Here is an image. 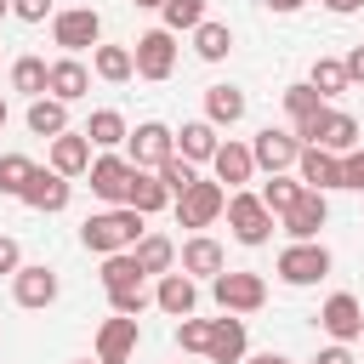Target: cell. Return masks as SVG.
I'll return each mask as SVG.
<instances>
[{"mask_svg":"<svg viewBox=\"0 0 364 364\" xmlns=\"http://www.w3.org/2000/svg\"><path fill=\"white\" fill-rule=\"evenodd\" d=\"M46 91H51L57 102H80V97L91 91V68H85L80 57H57V63H46Z\"/></svg>","mask_w":364,"mask_h":364,"instance_id":"cell-20","label":"cell"},{"mask_svg":"<svg viewBox=\"0 0 364 364\" xmlns=\"http://www.w3.org/2000/svg\"><path fill=\"white\" fill-rule=\"evenodd\" d=\"M28 131L46 136V142L63 136V131H68V102H57V97H34V102H28Z\"/></svg>","mask_w":364,"mask_h":364,"instance_id":"cell-28","label":"cell"},{"mask_svg":"<svg viewBox=\"0 0 364 364\" xmlns=\"http://www.w3.org/2000/svg\"><path fill=\"white\" fill-rule=\"evenodd\" d=\"M57 6L51 0H11V17H23V23H46Z\"/></svg>","mask_w":364,"mask_h":364,"instance_id":"cell-43","label":"cell"},{"mask_svg":"<svg viewBox=\"0 0 364 364\" xmlns=\"http://www.w3.org/2000/svg\"><path fill=\"white\" fill-rule=\"evenodd\" d=\"M205 341H210V318H193V313H188V318L176 324V347H182V353H205Z\"/></svg>","mask_w":364,"mask_h":364,"instance_id":"cell-41","label":"cell"},{"mask_svg":"<svg viewBox=\"0 0 364 364\" xmlns=\"http://www.w3.org/2000/svg\"><path fill=\"white\" fill-rule=\"evenodd\" d=\"M136 341H142V324L136 318H125V313L102 318V330H97V364H131Z\"/></svg>","mask_w":364,"mask_h":364,"instance_id":"cell-17","label":"cell"},{"mask_svg":"<svg viewBox=\"0 0 364 364\" xmlns=\"http://www.w3.org/2000/svg\"><path fill=\"white\" fill-rule=\"evenodd\" d=\"M318 108H324V97H318L307 80H301V85H284V114H290V131H296V125H307Z\"/></svg>","mask_w":364,"mask_h":364,"instance_id":"cell-34","label":"cell"},{"mask_svg":"<svg viewBox=\"0 0 364 364\" xmlns=\"http://www.w3.org/2000/svg\"><path fill=\"white\" fill-rule=\"evenodd\" d=\"M125 205H131V210H142V216H154V210H165V205H171V188L159 182V171H136V165H131Z\"/></svg>","mask_w":364,"mask_h":364,"instance_id":"cell-24","label":"cell"},{"mask_svg":"<svg viewBox=\"0 0 364 364\" xmlns=\"http://www.w3.org/2000/svg\"><path fill=\"white\" fill-rule=\"evenodd\" d=\"M148 216L142 210H131V205H108V210H97V216H85L80 222V245L91 250V256H114V250H131L148 228H142Z\"/></svg>","mask_w":364,"mask_h":364,"instance_id":"cell-1","label":"cell"},{"mask_svg":"<svg viewBox=\"0 0 364 364\" xmlns=\"http://www.w3.org/2000/svg\"><path fill=\"white\" fill-rule=\"evenodd\" d=\"M136 6H142V11H159V0H136Z\"/></svg>","mask_w":364,"mask_h":364,"instance_id":"cell-50","label":"cell"},{"mask_svg":"<svg viewBox=\"0 0 364 364\" xmlns=\"http://www.w3.org/2000/svg\"><path fill=\"white\" fill-rule=\"evenodd\" d=\"M148 301H154V296H148L142 284H119V290H108V307H114V313H125V318L148 313Z\"/></svg>","mask_w":364,"mask_h":364,"instance_id":"cell-39","label":"cell"},{"mask_svg":"<svg viewBox=\"0 0 364 364\" xmlns=\"http://www.w3.org/2000/svg\"><path fill=\"white\" fill-rule=\"evenodd\" d=\"M171 205H176V222H182V228H210V222L222 216V205H228V188H222L216 176H193Z\"/></svg>","mask_w":364,"mask_h":364,"instance_id":"cell-4","label":"cell"},{"mask_svg":"<svg viewBox=\"0 0 364 364\" xmlns=\"http://www.w3.org/2000/svg\"><path fill=\"white\" fill-rule=\"evenodd\" d=\"M296 193H301V176H284V171H273V176L262 182V205H267L273 216H284V210L296 205Z\"/></svg>","mask_w":364,"mask_h":364,"instance_id":"cell-35","label":"cell"},{"mask_svg":"<svg viewBox=\"0 0 364 364\" xmlns=\"http://www.w3.org/2000/svg\"><path fill=\"white\" fill-rule=\"evenodd\" d=\"M318 330H324L330 341H358V336H364V307H358V296H353V290H336V296L318 307Z\"/></svg>","mask_w":364,"mask_h":364,"instance_id":"cell-14","label":"cell"},{"mask_svg":"<svg viewBox=\"0 0 364 364\" xmlns=\"http://www.w3.org/2000/svg\"><path fill=\"white\" fill-rule=\"evenodd\" d=\"M85 176H91V193L102 205H125V188H131V159L125 154H97L85 165Z\"/></svg>","mask_w":364,"mask_h":364,"instance_id":"cell-15","label":"cell"},{"mask_svg":"<svg viewBox=\"0 0 364 364\" xmlns=\"http://www.w3.org/2000/svg\"><path fill=\"white\" fill-rule=\"evenodd\" d=\"M307 85L330 102V97H341V91H347V68H341L336 57H318V63H313V74H307Z\"/></svg>","mask_w":364,"mask_h":364,"instance_id":"cell-36","label":"cell"},{"mask_svg":"<svg viewBox=\"0 0 364 364\" xmlns=\"http://www.w3.org/2000/svg\"><path fill=\"white\" fill-rule=\"evenodd\" d=\"M91 74L97 80H108V85H125L131 74H136V63H131V46H91Z\"/></svg>","mask_w":364,"mask_h":364,"instance_id":"cell-26","label":"cell"},{"mask_svg":"<svg viewBox=\"0 0 364 364\" xmlns=\"http://www.w3.org/2000/svg\"><path fill=\"white\" fill-rule=\"evenodd\" d=\"M131 63H136L142 80H171V68H176V34H171V28H148V34H136Z\"/></svg>","mask_w":364,"mask_h":364,"instance_id":"cell-10","label":"cell"},{"mask_svg":"<svg viewBox=\"0 0 364 364\" xmlns=\"http://www.w3.org/2000/svg\"><path fill=\"white\" fill-rule=\"evenodd\" d=\"M85 136H91V148H119V142L131 136V125H125L119 108H97V114L85 119Z\"/></svg>","mask_w":364,"mask_h":364,"instance_id":"cell-30","label":"cell"},{"mask_svg":"<svg viewBox=\"0 0 364 364\" xmlns=\"http://www.w3.org/2000/svg\"><path fill=\"white\" fill-rule=\"evenodd\" d=\"M176 262H182V273H188V279H216V273L228 267V256H222V245H216L210 233H193V239L182 245V256H176Z\"/></svg>","mask_w":364,"mask_h":364,"instance_id":"cell-22","label":"cell"},{"mask_svg":"<svg viewBox=\"0 0 364 364\" xmlns=\"http://www.w3.org/2000/svg\"><path fill=\"white\" fill-rule=\"evenodd\" d=\"M6 114H11V108H6V97H0V125H6Z\"/></svg>","mask_w":364,"mask_h":364,"instance_id":"cell-51","label":"cell"},{"mask_svg":"<svg viewBox=\"0 0 364 364\" xmlns=\"http://www.w3.org/2000/svg\"><path fill=\"white\" fill-rule=\"evenodd\" d=\"M341 188H358L364 193V148H347L341 154Z\"/></svg>","mask_w":364,"mask_h":364,"instance_id":"cell-42","label":"cell"},{"mask_svg":"<svg viewBox=\"0 0 364 364\" xmlns=\"http://www.w3.org/2000/svg\"><path fill=\"white\" fill-rule=\"evenodd\" d=\"M205 119L222 131V125H239L245 119V91L239 85H205Z\"/></svg>","mask_w":364,"mask_h":364,"instance_id":"cell-27","label":"cell"},{"mask_svg":"<svg viewBox=\"0 0 364 364\" xmlns=\"http://www.w3.org/2000/svg\"><path fill=\"white\" fill-rule=\"evenodd\" d=\"M11 91L46 97V63H40V57H17V63H11Z\"/></svg>","mask_w":364,"mask_h":364,"instance_id":"cell-37","label":"cell"},{"mask_svg":"<svg viewBox=\"0 0 364 364\" xmlns=\"http://www.w3.org/2000/svg\"><path fill=\"white\" fill-rule=\"evenodd\" d=\"M239 364H290V358H284V353H245Z\"/></svg>","mask_w":364,"mask_h":364,"instance_id":"cell-48","label":"cell"},{"mask_svg":"<svg viewBox=\"0 0 364 364\" xmlns=\"http://www.w3.org/2000/svg\"><path fill=\"white\" fill-rule=\"evenodd\" d=\"M210 171H216V182L233 193V188H245L250 176H256V159H250V142H216V154H210Z\"/></svg>","mask_w":364,"mask_h":364,"instance_id":"cell-18","label":"cell"},{"mask_svg":"<svg viewBox=\"0 0 364 364\" xmlns=\"http://www.w3.org/2000/svg\"><path fill=\"white\" fill-rule=\"evenodd\" d=\"M171 154H176V131L159 125V119H142V125L125 136V159H131L136 171H159Z\"/></svg>","mask_w":364,"mask_h":364,"instance_id":"cell-8","label":"cell"},{"mask_svg":"<svg viewBox=\"0 0 364 364\" xmlns=\"http://www.w3.org/2000/svg\"><path fill=\"white\" fill-rule=\"evenodd\" d=\"M51 40L63 46V57H80L85 46L102 40V17L91 6H68V11H51Z\"/></svg>","mask_w":364,"mask_h":364,"instance_id":"cell-7","label":"cell"},{"mask_svg":"<svg viewBox=\"0 0 364 364\" xmlns=\"http://www.w3.org/2000/svg\"><path fill=\"white\" fill-rule=\"evenodd\" d=\"M324 222H330V193H318V188H301L296 205L279 216V228H284L290 239H318Z\"/></svg>","mask_w":364,"mask_h":364,"instance_id":"cell-13","label":"cell"},{"mask_svg":"<svg viewBox=\"0 0 364 364\" xmlns=\"http://www.w3.org/2000/svg\"><path fill=\"white\" fill-rule=\"evenodd\" d=\"M296 176H301V188L336 193V188H341V154H330V148H301V154H296Z\"/></svg>","mask_w":364,"mask_h":364,"instance_id":"cell-19","label":"cell"},{"mask_svg":"<svg viewBox=\"0 0 364 364\" xmlns=\"http://www.w3.org/2000/svg\"><path fill=\"white\" fill-rule=\"evenodd\" d=\"M210 296H216L222 313H256L267 301V279L262 273H245V267H222L210 279Z\"/></svg>","mask_w":364,"mask_h":364,"instance_id":"cell-5","label":"cell"},{"mask_svg":"<svg viewBox=\"0 0 364 364\" xmlns=\"http://www.w3.org/2000/svg\"><path fill=\"white\" fill-rule=\"evenodd\" d=\"M245 353H250V330H245V318H239V313H222V318H210L205 358H210V364H239Z\"/></svg>","mask_w":364,"mask_h":364,"instance_id":"cell-16","label":"cell"},{"mask_svg":"<svg viewBox=\"0 0 364 364\" xmlns=\"http://www.w3.org/2000/svg\"><path fill=\"white\" fill-rule=\"evenodd\" d=\"M216 125L210 119H188L182 131H176V154L188 159V165H210V154H216Z\"/></svg>","mask_w":364,"mask_h":364,"instance_id":"cell-25","label":"cell"},{"mask_svg":"<svg viewBox=\"0 0 364 364\" xmlns=\"http://www.w3.org/2000/svg\"><path fill=\"white\" fill-rule=\"evenodd\" d=\"M358 341H364V336H358Z\"/></svg>","mask_w":364,"mask_h":364,"instance_id":"cell-54","label":"cell"},{"mask_svg":"<svg viewBox=\"0 0 364 364\" xmlns=\"http://www.w3.org/2000/svg\"><path fill=\"white\" fill-rule=\"evenodd\" d=\"M222 210H228V228H233V239H239V245H250V250H256V245H267V239H273V222H279V216L262 205V193L233 188Z\"/></svg>","mask_w":364,"mask_h":364,"instance_id":"cell-2","label":"cell"},{"mask_svg":"<svg viewBox=\"0 0 364 364\" xmlns=\"http://www.w3.org/2000/svg\"><path fill=\"white\" fill-rule=\"evenodd\" d=\"M57 273L46 267V262H23L17 273H11V301L17 307H28V313H40V307H51L57 301Z\"/></svg>","mask_w":364,"mask_h":364,"instance_id":"cell-11","label":"cell"},{"mask_svg":"<svg viewBox=\"0 0 364 364\" xmlns=\"http://www.w3.org/2000/svg\"><path fill=\"white\" fill-rule=\"evenodd\" d=\"M97 279H102V290H119V284H142L148 273L136 267L131 250H114V256H102V273H97Z\"/></svg>","mask_w":364,"mask_h":364,"instance_id":"cell-33","label":"cell"},{"mask_svg":"<svg viewBox=\"0 0 364 364\" xmlns=\"http://www.w3.org/2000/svg\"><path fill=\"white\" fill-rule=\"evenodd\" d=\"M205 6H210V0H159V17H165L159 28H171V34L188 28V34H193V28L205 23Z\"/></svg>","mask_w":364,"mask_h":364,"instance_id":"cell-32","label":"cell"},{"mask_svg":"<svg viewBox=\"0 0 364 364\" xmlns=\"http://www.w3.org/2000/svg\"><path fill=\"white\" fill-rule=\"evenodd\" d=\"M17 199H23L28 210H46V216H57V210H68V199H74V182H68L63 171H51V165H34Z\"/></svg>","mask_w":364,"mask_h":364,"instance_id":"cell-9","label":"cell"},{"mask_svg":"<svg viewBox=\"0 0 364 364\" xmlns=\"http://www.w3.org/2000/svg\"><path fill=\"white\" fill-rule=\"evenodd\" d=\"M17 267H23V245H17V239H11V233H0V273H6V279H11V273H17Z\"/></svg>","mask_w":364,"mask_h":364,"instance_id":"cell-44","label":"cell"},{"mask_svg":"<svg viewBox=\"0 0 364 364\" xmlns=\"http://www.w3.org/2000/svg\"><path fill=\"white\" fill-rule=\"evenodd\" d=\"M193 176H199V165H188V159H182V154H171V159H165V165H159V182H165V188H171V199H176V193H182V188H188V182H193Z\"/></svg>","mask_w":364,"mask_h":364,"instance_id":"cell-40","label":"cell"},{"mask_svg":"<svg viewBox=\"0 0 364 364\" xmlns=\"http://www.w3.org/2000/svg\"><path fill=\"white\" fill-rule=\"evenodd\" d=\"M296 136H301V148H330V154H347V148H358V119L324 102L307 125H296Z\"/></svg>","mask_w":364,"mask_h":364,"instance_id":"cell-3","label":"cell"},{"mask_svg":"<svg viewBox=\"0 0 364 364\" xmlns=\"http://www.w3.org/2000/svg\"><path fill=\"white\" fill-rule=\"evenodd\" d=\"M341 68H347V85H364V46H353L341 57Z\"/></svg>","mask_w":364,"mask_h":364,"instance_id":"cell-45","label":"cell"},{"mask_svg":"<svg viewBox=\"0 0 364 364\" xmlns=\"http://www.w3.org/2000/svg\"><path fill=\"white\" fill-rule=\"evenodd\" d=\"M74 364H91V358H74Z\"/></svg>","mask_w":364,"mask_h":364,"instance_id":"cell-53","label":"cell"},{"mask_svg":"<svg viewBox=\"0 0 364 364\" xmlns=\"http://www.w3.org/2000/svg\"><path fill=\"white\" fill-rule=\"evenodd\" d=\"M324 273H330V250H324L318 239H290V245L279 250V279H284V284L301 290V284H318Z\"/></svg>","mask_w":364,"mask_h":364,"instance_id":"cell-6","label":"cell"},{"mask_svg":"<svg viewBox=\"0 0 364 364\" xmlns=\"http://www.w3.org/2000/svg\"><path fill=\"white\" fill-rule=\"evenodd\" d=\"M85 165H91V136H85V131H63V136H51V171H63V176H85Z\"/></svg>","mask_w":364,"mask_h":364,"instance_id":"cell-23","label":"cell"},{"mask_svg":"<svg viewBox=\"0 0 364 364\" xmlns=\"http://www.w3.org/2000/svg\"><path fill=\"white\" fill-rule=\"evenodd\" d=\"M28 171H34V159L28 154H0V193H23V182H28Z\"/></svg>","mask_w":364,"mask_h":364,"instance_id":"cell-38","label":"cell"},{"mask_svg":"<svg viewBox=\"0 0 364 364\" xmlns=\"http://www.w3.org/2000/svg\"><path fill=\"white\" fill-rule=\"evenodd\" d=\"M318 6H324V11H336V17H353L364 0H318Z\"/></svg>","mask_w":364,"mask_h":364,"instance_id":"cell-47","label":"cell"},{"mask_svg":"<svg viewBox=\"0 0 364 364\" xmlns=\"http://www.w3.org/2000/svg\"><path fill=\"white\" fill-rule=\"evenodd\" d=\"M296 154H301V136L296 131H279V125H267V131H256V142H250V159H256V171H296Z\"/></svg>","mask_w":364,"mask_h":364,"instance_id":"cell-12","label":"cell"},{"mask_svg":"<svg viewBox=\"0 0 364 364\" xmlns=\"http://www.w3.org/2000/svg\"><path fill=\"white\" fill-rule=\"evenodd\" d=\"M193 51H199L205 63H222V57L233 51V28H228V23H210V17H205V23L193 28Z\"/></svg>","mask_w":364,"mask_h":364,"instance_id":"cell-31","label":"cell"},{"mask_svg":"<svg viewBox=\"0 0 364 364\" xmlns=\"http://www.w3.org/2000/svg\"><path fill=\"white\" fill-rule=\"evenodd\" d=\"M131 256H136L142 273H171V267H176V245H171L165 233H142V239L131 245Z\"/></svg>","mask_w":364,"mask_h":364,"instance_id":"cell-29","label":"cell"},{"mask_svg":"<svg viewBox=\"0 0 364 364\" xmlns=\"http://www.w3.org/2000/svg\"><path fill=\"white\" fill-rule=\"evenodd\" d=\"M6 11H11V0H0V17H6Z\"/></svg>","mask_w":364,"mask_h":364,"instance_id":"cell-52","label":"cell"},{"mask_svg":"<svg viewBox=\"0 0 364 364\" xmlns=\"http://www.w3.org/2000/svg\"><path fill=\"white\" fill-rule=\"evenodd\" d=\"M154 307H159V313H171V318H188V313L199 307V284H193V279H188L182 267H171V273H159Z\"/></svg>","mask_w":364,"mask_h":364,"instance_id":"cell-21","label":"cell"},{"mask_svg":"<svg viewBox=\"0 0 364 364\" xmlns=\"http://www.w3.org/2000/svg\"><path fill=\"white\" fill-rule=\"evenodd\" d=\"M307 0H267V11H279V17H290V11H301Z\"/></svg>","mask_w":364,"mask_h":364,"instance_id":"cell-49","label":"cell"},{"mask_svg":"<svg viewBox=\"0 0 364 364\" xmlns=\"http://www.w3.org/2000/svg\"><path fill=\"white\" fill-rule=\"evenodd\" d=\"M313 364H353V353H347V341H330V347H318Z\"/></svg>","mask_w":364,"mask_h":364,"instance_id":"cell-46","label":"cell"}]
</instances>
